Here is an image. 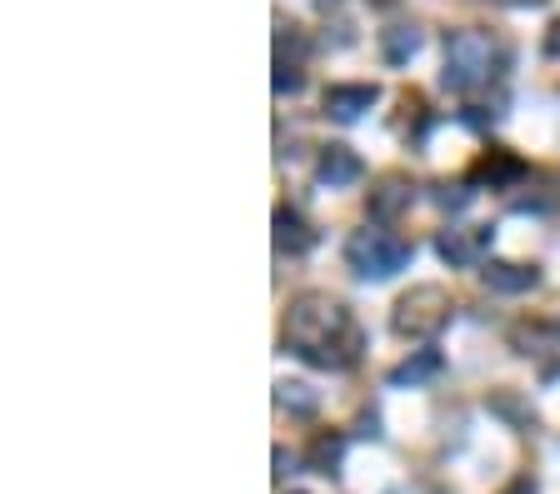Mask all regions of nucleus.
Segmentation results:
<instances>
[{
    "label": "nucleus",
    "mask_w": 560,
    "mask_h": 494,
    "mask_svg": "<svg viewBox=\"0 0 560 494\" xmlns=\"http://www.w3.org/2000/svg\"><path fill=\"white\" fill-rule=\"evenodd\" d=\"M286 345L315 370H350L360 360V325L325 290H306L286 305Z\"/></svg>",
    "instance_id": "obj_1"
},
{
    "label": "nucleus",
    "mask_w": 560,
    "mask_h": 494,
    "mask_svg": "<svg viewBox=\"0 0 560 494\" xmlns=\"http://www.w3.org/2000/svg\"><path fill=\"white\" fill-rule=\"evenodd\" d=\"M496 60H501V46L490 40V31H476V25H465V31H455L451 40H445V91H476V85H486L490 75H496Z\"/></svg>",
    "instance_id": "obj_2"
},
{
    "label": "nucleus",
    "mask_w": 560,
    "mask_h": 494,
    "mask_svg": "<svg viewBox=\"0 0 560 494\" xmlns=\"http://www.w3.org/2000/svg\"><path fill=\"white\" fill-rule=\"evenodd\" d=\"M410 260H416V245L381 230V225H366V230H356L346 240V265L360 280H391V275L406 270Z\"/></svg>",
    "instance_id": "obj_3"
},
{
    "label": "nucleus",
    "mask_w": 560,
    "mask_h": 494,
    "mask_svg": "<svg viewBox=\"0 0 560 494\" xmlns=\"http://www.w3.org/2000/svg\"><path fill=\"white\" fill-rule=\"evenodd\" d=\"M451 315H455V305H451V294H445V285H410L391 310V329L401 340H436L451 325Z\"/></svg>",
    "instance_id": "obj_4"
},
{
    "label": "nucleus",
    "mask_w": 560,
    "mask_h": 494,
    "mask_svg": "<svg viewBox=\"0 0 560 494\" xmlns=\"http://www.w3.org/2000/svg\"><path fill=\"white\" fill-rule=\"evenodd\" d=\"M490 245H496V225H461V230H441L436 236V255L455 270H470V265H486Z\"/></svg>",
    "instance_id": "obj_5"
},
{
    "label": "nucleus",
    "mask_w": 560,
    "mask_h": 494,
    "mask_svg": "<svg viewBox=\"0 0 560 494\" xmlns=\"http://www.w3.org/2000/svg\"><path fill=\"white\" fill-rule=\"evenodd\" d=\"M410 201H416V185H410V176H401V170H385V176L370 185L366 210H370V220H376V225H385V220H395L401 210H410Z\"/></svg>",
    "instance_id": "obj_6"
},
{
    "label": "nucleus",
    "mask_w": 560,
    "mask_h": 494,
    "mask_svg": "<svg viewBox=\"0 0 560 494\" xmlns=\"http://www.w3.org/2000/svg\"><path fill=\"white\" fill-rule=\"evenodd\" d=\"M360 176H366V165H360V155L350 145H325L321 160H315V185H325V190H346Z\"/></svg>",
    "instance_id": "obj_7"
},
{
    "label": "nucleus",
    "mask_w": 560,
    "mask_h": 494,
    "mask_svg": "<svg viewBox=\"0 0 560 494\" xmlns=\"http://www.w3.org/2000/svg\"><path fill=\"white\" fill-rule=\"evenodd\" d=\"M376 100H381V85H366V81L331 85V91H325V116L341 120V125H350V120H360L370 106H376Z\"/></svg>",
    "instance_id": "obj_8"
},
{
    "label": "nucleus",
    "mask_w": 560,
    "mask_h": 494,
    "mask_svg": "<svg viewBox=\"0 0 560 494\" xmlns=\"http://www.w3.org/2000/svg\"><path fill=\"white\" fill-rule=\"evenodd\" d=\"M480 280L496 294H525L540 285V270L536 265H521V260H486V265H480Z\"/></svg>",
    "instance_id": "obj_9"
},
{
    "label": "nucleus",
    "mask_w": 560,
    "mask_h": 494,
    "mask_svg": "<svg viewBox=\"0 0 560 494\" xmlns=\"http://www.w3.org/2000/svg\"><path fill=\"white\" fill-rule=\"evenodd\" d=\"M441 365H445V354L436 350V345H426V350H416V354H406L401 365L385 375V385H395V389H406V385H426V379H436L441 375Z\"/></svg>",
    "instance_id": "obj_10"
},
{
    "label": "nucleus",
    "mask_w": 560,
    "mask_h": 494,
    "mask_svg": "<svg viewBox=\"0 0 560 494\" xmlns=\"http://www.w3.org/2000/svg\"><path fill=\"white\" fill-rule=\"evenodd\" d=\"M310 245H315V236L306 230L300 210H290V205H275V250H281V255H306Z\"/></svg>",
    "instance_id": "obj_11"
},
{
    "label": "nucleus",
    "mask_w": 560,
    "mask_h": 494,
    "mask_svg": "<svg viewBox=\"0 0 560 494\" xmlns=\"http://www.w3.org/2000/svg\"><path fill=\"white\" fill-rule=\"evenodd\" d=\"M341 455H346V435H341V430H321V435L310 439V449H306V470L335 474L341 470Z\"/></svg>",
    "instance_id": "obj_12"
},
{
    "label": "nucleus",
    "mask_w": 560,
    "mask_h": 494,
    "mask_svg": "<svg viewBox=\"0 0 560 494\" xmlns=\"http://www.w3.org/2000/svg\"><path fill=\"white\" fill-rule=\"evenodd\" d=\"M420 31L416 25H391V31H381V56H385V65H406L410 56L420 50Z\"/></svg>",
    "instance_id": "obj_13"
},
{
    "label": "nucleus",
    "mask_w": 560,
    "mask_h": 494,
    "mask_svg": "<svg viewBox=\"0 0 560 494\" xmlns=\"http://www.w3.org/2000/svg\"><path fill=\"white\" fill-rule=\"evenodd\" d=\"M275 405L306 420V414H315V405H321V400H315V389L300 385V379H281V385H275Z\"/></svg>",
    "instance_id": "obj_14"
},
{
    "label": "nucleus",
    "mask_w": 560,
    "mask_h": 494,
    "mask_svg": "<svg viewBox=\"0 0 560 494\" xmlns=\"http://www.w3.org/2000/svg\"><path fill=\"white\" fill-rule=\"evenodd\" d=\"M486 405H490V410H496V414H501V420H511L515 430H531V424H536V410H531V405H525V400H515L511 389H496V395H490Z\"/></svg>",
    "instance_id": "obj_15"
},
{
    "label": "nucleus",
    "mask_w": 560,
    "mask_h": 494,
    "mask_svg": "<svg viewBox=\"0 0 560 494\" xmlns=\"http://www.w3.org/2000/svg\"><path fill=\"white\" fill-rule=\"evenodd\" d=\"M521 170H525V165L511 160V155H486V160L476 165V180H501V185H505V180H515Z\"/></svg>",
    "instance_id": "obj_16"
},
{
    "label": "nucleus",
    "mask_w": 560,
    "mask_h": 494,
    "mask_svg": "<svg viewBox=\"0 0 560 494\" xmlns=\"http://www.w3.org/2000/svg\"><path fill=\"white\" fill-rule=\"evenodd\" d=\"M470 201H476L470 185H436V205H441V210H465Z\"/></svg>",
    "instance_id": "obj_17"
},
{
    "label": "nucleus",
    "mask_w": 560,
    "mask_h": 494,
    "mask_svg": "<svg viewBox=\"0 0 560 494\" xmlns=\"http://www.w3.org/2000/svg\"><path fill=\"white\" fill-rule=\"evenodd\" d=\"M300 85H306L300 65H286V60H275V95H296Z\"/></svg>",
    "instance_id": "obj_18"
},
{
    "label": "nucleus",
    "mask_w": 560,
    "mask_h": 494,
    "mask_svg": "<svg viewBox=\"0 0 560 494\" xmlns=\"http://www.w3.org/2000/svg\"><path fill=\"white\" fill-rule=\"evenodd\" d=\"M290 474V455H286V445H275V480H286Z\"/></svg>",
    "instance_id": "obj_19"
},
{
    "label": "nucleus",
    "mask_w": 560,
    "mask_h": 494,
    "mask_svg": "<svg viewBox=\"0 0 560 494\" xmlns=\"http://www.w3.org/2000/svg\"><path fill=\"white\" fill-rule=\"evenodd\" d=\"M546 56H560V21L550 25V36H546Z\"/></svg>",
    "instance_id": "obj_20"
},
{
    "label": "nucleus",
    "mask_w": 560,
    "mask_h": 494,
    "mask_svg": "<svg viewBox=\"0 0 560 494\" xmlns=\"http://www.w3.org/2000/svg\"><path fill=\"white\" fill-rule=\"evenodd\" d=\"M505 494H536V480H515Z\"/></svg>",
    "instance_id": "obj_21"
},
{
    "label": "nucleus",
    "mask_w": 560,
    "mask_h": 494,
    "mask_svg": "<svg viewBox=\"0 0 560 494\" xmlns=\"http://www.w3.org/2000/svg\"><path fill=\"white\" fill-rule=\"evenodd\" d=\"M501 5H546V0H501Z\"/></svg>",
    "instance_id": "obj_22"
},
{
    "label": "nucleus",
    "mask_w": 560,
    "mask_h": 494,
    "mask_svg": "<svg viewBox=\"0 0 560 494\" xmlns=\"http://www.w3.org/2000/svg\"><path fill=\"white\" fill-rule=\"evenodd\" d=\"M315 5H321V11H335V5H341V0H315Z\"/></svg>",
    "instance_id": "obj_23"
},
{
    "label": "nucleus",
    "mask_w": 560,
    "mask_h": 494,
    "mask_svg": "<svg viewBox=\"0 0 560 494\" xmlns=\"http://www.w3.org/2000/svg\"><path fill=\"white\" fill-rule=\"evenodd\" d=\"M556 329H560V320H556Z\"/></svg>",
    "instance_id": "obj_24"
}]
</instances>
